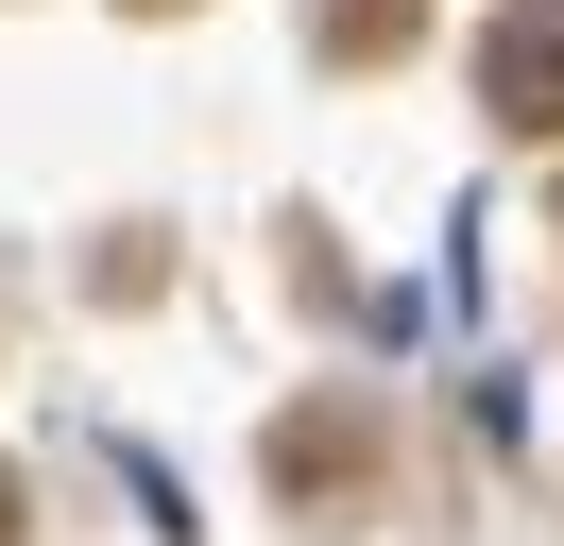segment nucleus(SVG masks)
<instances>
[{
	"mask_svg": "<svg viewBox=\"0 0 564 546\" xmlns=\"http://www.w3.org/2000/svg\"><path fill=\"white\" fill-rule=\"evenodd\" d=\"M274 495L308 512V529H359V512H377V410H359V393H308L274 427Z\"/></svg>",
	"mask_w": 564,
	"mask_h": 546,
	"instance_id": "1",
	"label": "nucleus"
},
{
	"mask_svg": "<svg viewBox=\"0 0 564 546\" xmlns=\"http://www.w3.org/2000/svg\"><path fill=\"white\" fill-rule=\"evenodd\" d=\"M479 102L513 136H564V0H513V18L479 34Z\"/></svg>",
	"mask_w": 564,
	"mask_h": 546,
	"instance_id": "2",
	"label": "nucleus"
},
{
	"mask_svg": "<svg viewBox=\"0 0 564 546\" xmlns=\"http://www.w3.org/2000/svg\"><path fill=\"white\" fill-rule=\"evenodd\" d=\"M308 34L343 68H393V52H411V0H308Z\"/></svg>",
	"mask_w": 564,
	"mask_h": 546,
	"instance_id": "3",
	"label": "nucleus"
},
{
	"mask_svg": "<svg viewBox=\"0 0 564 546\" xmlns=\"http://www.w3.org/2000/svg\"><path fill=\"white\" fill-rule=\"evenodd\" d=\"M18 529H35V512H18V461H0V546H18Z\"/></svg>",
	"mask_w": 564,
	"mask_h": 546,
	"instance_id": "4",
	"label": "nucleus"
},
{
	"mask_svg": "<svg viewBox=\"0 0 564 546\" xmlns=\"http://www.w3.org/2000/svg\"><path fill=\"white\" fill-rule=\"evenodd\" d=\"M138 18H188V0H138Z\"/></svg>",
	"mask_w": 564,
	"mask_h": 546,
	"instance_id": "5",
	"label": "nucleus"
}]
</instances>
